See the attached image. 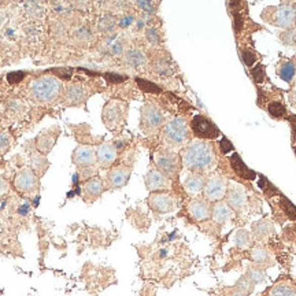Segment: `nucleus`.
Here are the masks:
<instances>
[{
  "instance_id": "obj_19",
  "label": "nucleus",
  "mask_w": 296,
  "mask_h": 296,
  "mask_svg": "<svg viewBox=\"0 0 296 296\" xmlns=\"http://www.w3.org/2000/svg\"><path fill=\"white\" fill-rule=\"evenodd\" d=\"M230 166H232V169L236 172L237 176L243 177L245 180H254V178L257 177V173L245 166V163L241 161V158H240L239 154H233V155L230 157Z\"/></svg>"
},
{
  "instance_id": "obj_1",
  "label": "nucleus",
  "mask_w": 296,
  "mask_h": 296,
  "mask_svg": "<svg viewBox=\"0 0 296 296\" xmlns=\"http://www.w3.org/2000/svg\"><path fill=\"white\" fill-rule=\"evenodd\" d=\"M182 163L192 172H207L215 165V154L210 144L195 140L182 153Z\"/></svg>"
},
{
  "instance_id": "obj_25",
  "label": "nucleus",
  "mask_w": 296,
  "mask_h": 296,
  "mask_svg": "<svg viewBox=\"0 0 296 296\" xmlns=\"http://www.w3.org/2000/svg\"><path fill=\"white\" fill-rule=\"evenodd\" d=\"M278 76L285 82H292L296 77V66L293 62H282L278 66Z\"/></svg>"
},
{
  "instance_id": "obj_15",
  "label": "nucleus",
  "mask_w": 296,
  "mask_h": 296,
  "mask_svg": "<svg viewBox=\"0 0 296 296\" xmlns=\"http://www.w3.org/2000/svg\"><path fill=\"white\" fill-rule=\"evenodd\" d=\"M96 159L101 163L102 166L109 167L115 162L117 159V148L114 144L105 143L101 144L96 150Z\"/></svg>"
},
{
  "instance_id": "obj_44",
  "label": "nucleus",
  "mask_w": 296,
  "mask_h": 296,
  "mask_svg": "<svg viewBox=\"0 0 296 296\" xmlns=\"http://www.w3.org/2000/svg\"><path fill=\"white\" fill-rule=\"evenodd\" d=\"M96 173V169L93 166H88V167H81L80 170V177L81 178H89V177H93Z\"/></svg>"
},
{
  "instance_id": "obj_12",
  "label": "nucleus",
  "mask_w": 296,
  "mask_h": 296,
  "mask_svg": "<svg viewBox=\"0 0 296 296\" xmlns=\"http://www.w3.org/2000/svg\"><path fill=\"white\" fill-rule=\"evenodd\" d=\"M73 162L80 167L93 166L96 163L95 150L89 145H80L73 151Z\"/></svg>"
},
{
  "instance_id": "obj_26",
  "label": "nucleus",
  "mask_w": 296,
  "mask_h": 296,
  "mask_svg": "<svg viewBox=\"0 0 296 296\" xmlns=\"http://www.w3.org/2000/svg\"><path fill=\"white\" fill-rule=\"evenodd\" d=\"M154 70L161 76H172L174 73V67L169 58H159L157 62L154 63Z\"/></svg>"
},
{
  "instance_id": "obj_42",
  "label": "nucleus",
  "mask_w": 296,
  "mask_h": 296,
  "mask_svg": "<svg viewBox=\"0 0 296 296\" xmlns=\"http://www.w3.org/2000/svg\"><path fill=\"white\" fill-rule=\"evenodd\" d=\"M241 58H243L244 63L247 65V66H253L254 62L257 61V57H255V54L253 51H247V50H244L241 51Z\"/></svg>"
},
{
  "instance_id": "obj_40",
  "label": "nucleus",
  "mask_w": 296,
  "mask_h": 296,
  "mask_svg": "<svg viewBox=\"0 0 296 296\" xmlns=\"http://www.w3.org/2000/svg\"><path fill=\"white\" fill-rule=\"evenodd\" d=\"M251 76H253L254 81L258 82V84L265 81L266 74H265V69H263L262 65H257V66L254 67L253 70H251Z\"/></svg>"
},
{
  "instance_id": "obj_30",
  "label": "nucleus",
  "mask_w": 296,
  "mask_h": 296,
  "mask_svg": "<svg viewBox=\"0 0 296 296\" xmlns=\"http://www.w3.org/2000/svg\"><path fill=\"white\" fill-rule=\"evenodd\" d=\"M30 163H32L33 170H36L37 173H41V174L47 169V159L41 154H33L32 158H30Z\"/></svg>"
},
{
  "instance_id": "obj_43",
  "label": "nucleus",
  "mask_w": 296,
  "mask_h": 296,
  "mask_svg": "<svg viewBox=\"0 0 296 296\" xmlns=\"http://www.w3.org/2000/svg\"><path fill=\"white\" fill-rule=\"evenodd\" d=\"M25 77V73L24 72H13L10 73L9 76H7V81L10 82V84H17V82L22 81Z\"/></svg>"
},
{
  "instance_id": "obj_41",
  "label": "nucleus",
  "mask_w": 296,
  "mask_h": 296,
  "mask_svg": "<svg viewBox=\"0 0 296 296\" xmlns=\"http://www.w3.org/2000/svg\"><path fill=\"white\" fill-rule=\"evenodd\" d=\"M145 37L151 44H159L161 43V34L158 33V30L155 28H147L145 30Z\"/></svg>"
},
{
  "instance_id": "obj_24",
  "label": "nucleus",
  "mask_w": 296,
  "mask_h": 296,
  "mask_svg": "<svg viewBox=\"0 0 296 296\" xmlns=\"http://www.w3.org/2000/svg\"><path fill=\"white\" fill-rule=\"evenodd\" d=\"M55 141H57V134L53 136V133H41L37 137L38 151L43 154H48L53 150Z\"/></svg>"
},
{
  "instance_id": "obj_32",
  "label": "nucleus",
  "mask_w": 296,
  "mask_h": 296,
  "mask_svg": "<svg viewBox=\"0 0 296 296\" xmlns=\"http://www.w3.org/2000/svg\"><path fill=\"white\" fill-rule=\"evenodd\" d=\"M236 289H237V292L241 293V295L247 296L254 291V282L251 281L249 277L240 278L239 282H237V285H236Z\"/></svg>"
},
{
  "instance_id": "obj_35",
  "label": "nucleus",
  "mask_w": 296,
  "mask_h": 296,
  "mask_svg": "<svg viewBox=\"0 0 296 296\" xmlns=\"http://www.w3.org/2000/svg\"><path fill=\"white\" fill-rule=\"evenodd\" d=\"M280 40L285 45H296V29H288L280 33Z\"/></svg>"
},
{
  "instance_id": "obj_59",
  "label": "nucleus",
  "mask_w": 296,
  "mask_h": 296,
  "mask_svg": "<svg viewBox=\"0 0 296 296\" xmlns=\"http://www.w3.org/2000/svg\"><path fill=\"white\" fill-rule=\"evenodd\" d=\"M232 296H244V295H241V293H239V292L236 291L234 293H232Z\"/></svg>"
},
{
  "instance_id": "obj_46",
  "label": "nucleus",
  "mask_w": 296,
  "mask_h": 296,
  "mask_svg": "<svg viewBox=\"0 0 296 296\" xmlns=\"http://www.w3.org/2000/svg\"><path fill=\"white\" fill-rule=\"evenodd\" d=\"M10 145V137L5 132H0V153H3Z\"/></svg>"
},
{
  "instance_id": "obj_10",
  "label": "nucleus",
  "mask_w": 296,
  "mask_h": 296,
  "mask_svg": "<svg viewBox=\"0 0 296 296\" xmlns=\"http://www.w3.org/2000/svg\"><path fill=\"white\" fill-rule=\"evenodd\" d=\"M37 177L32 169H24L15 177V186L17 189L24 193H32L37 189Z\"/></svg>"
},
{
  "instance_id": "obj_20",
  "label": "nucleus",
  "mask_w": 296,
  "mask_h": 296,
  "mask_svg": "<svg viewBox=\"0 0 296 296\" xmlns=\"http://www.w3.org/2000/svg\"><path fill=\"white\" fill-rule=\"evenodd\" d=\"M125 62L132 69H139V67L144 66L147 59H145V55L141 50L139 48H130L125 54Z\"/></svg>"
},
{
  "instance_id": "obj_52",
  "label": "nucleus",
  "mask_w": 296,
  "mask_h": 296,
  "mask_svg": "<svg viewBox=\"0 0 296 296\" xmlns=\"http://www.w3.org/2000/svg\"><path fill=\"white\" fill-rule=\"evenodd\" d=\"M111 53L114 54V55H121V54L124 53V47H122V44L121 43L113 44V47H111Z\"/></svg>"
},
{
  "instance_id": "obj_16",
  "label": "nucleus",
  "mask_w": 296,
  "mask_h": 296,
  "mask_svg": "<svg viewBox=\"0 0 296 296\" xmlns=\"http://www.w3.org/2000/svg\"><path fill=\"white\" fill-rule=\"evenodd\" d=\"M130 177V169L125 166H117L114 169H111L109 173V184L111 188H122L126 185V182L129 181Z\"/></svg>"
},
{
  "instance_id": "obj_49",
  "label": "nucleus",
  "mask_w": 296,
  "mask_h": 296,
  "mask_svg": "<svg viewBox=\"0 0 296 296\" xmlns=\"http://www.w3.org/2000/svg\"><path fill=\"white\" fill-rule=\"evenodd\" d=\"M241 24H243V21H241V17H240V14L239 13H234V29H236V33H239L240 32Z\"/></svg>"
},
{
  "instance_id": "obj_9",
  "label": "nucleus",
  "mask_w": 296,
  "mask_h": 296,
  "mask_svg": "<svg viewBox=\"0 0 296 296\" xmlns=\"http://www.w3.org/2000/svg\"><path fill=\"white\" fill-rule=\"evenodd\" d=\"M205 193L210 202L221 201L226 193V181L221 176H211L206 182Z\"/></svg>"
},
{
  "instance_id": "obj_48",
  "label": "nucleus",
  "mask_w": 296,
  "mask_h": 296,
  "mask_svg": "<svg viewBox=\"0 0 296 296\" xmlns=\"http://www.w3.org/2000/svg\"><path fill=\"white\" fill-rule=\"evenodd\" d=\"M106 78H107V81H110V82H122L126 80V77L120 76V74H113V73L106 74Z\"/></svg>"
},
{
  "instance_id": "obj_39",
  "label": "nucleus",
  "mask_w": 296,
  "mask_h": 296,
  "mask_svg": "<svg viewBox=\"0 0 296 296\" xmlns=\"http://www.w3.org/2000/svg\"><path fill=\"white\" fill-rule=\"evenodd\" d=\"M247 277L254 282V284H259V282L265 281V274L262 270H259L257 268H251L249 270V276Z\"/></svg>"
},
{
  "instance_id": "obj_14",
  "label": "nucleus",
  "mask_w": 296,
  "mask_h": 296,
  "mask_svg": "<svg viewBox=\"0 0 296 296\" xmlns=\"http://www.w3.org/2000/svg\"><path fill=\"white\" fill-rule=\"evenodd\" d=\"M145 185L150 191H162L170 186V181L158 169H153L145 176Z\"/></svg>"
},
{
  "instance_id": "obj_13",
  "label": "nucleus",
  "mask_w": 296,
  "mask_h": 296,
  "mask_svg": "<svg viewBox=\"0 0 296 296\" xmlns=\"http://www.w3.org/2000/svg\"><path fill=\"white\" fill-rule=\"evenodd\" d=\"M228 206H230L234 211H243L247 206V195L244 192L243 186L233 185L228 191Z\"/></svg>"
},
{
  "instance_id": "obj_11",
  "label": "nucleus",
  "mask_w": 296,
  "mask_h": 296,
  "mask_svg": "<svg viewBox=\"0 0 296 296\" xmlns=\"http://www.w3.org/2000/svg\"><path fill=\"white\" fill-rule=\"evenodd\" d=\"M148 203L151 209L157 213H170L176 209V202L167 193H153L148 198Z\"/></svg>"
},
{
  "instance_id": "obj_22",
  "label": "nucleus",
  "mask_w": 296,
  "mask_h": 296,
  "mask_svg": "<svg viewBox=\"0 0 296 296\" xmlns=\"http://www.w3.org/2000/svg\"><path fill=\"white\" fill-rule=\"evenodd\" d=\"M105 191V185H103V181L101 178H91L89 181H86V184L84 185V198L86 199H96L102 195V192Z\"/></svg>"
},
{
  "instance_id": "obj_56",
  "label": "nucleus",
  "mask_w": 296,
  "mask_h": 296,
  "mask_svg": "<svg viewBox=\"0 0 296 296\" xmlns=\"http://www.w3.org/2000/svg\"><path fill=\"white\" fill-rule=\"evenodd\" d=\"M80 178H81V177H80V174H78V173H74V174H73V178H72L73 185L74 186L78 185V184H80Z\"/></svg>"
},
{
  "instance_id": "obj_23",
  "label": "nucleus",
  "mask_w": 296,
  "mask_h": 296,
  "mask_svg": "<svg viewBox=\"0 0 296 296\" xmlns=\"http://www.w3.org/2000/svg\"><path fill=\"white\" fill-rule=\"evenodd\" d=\"M230 217H232V210H230L228 203L217 202L214 207H213V220L217 224H225L226 221L230 220Z\"/></svg>"
},
{
  "instance_id": "obj_8",
  "label": "nucleus",
  "mask_w": 296,
  "mask_h": 296,
  "mask_svg": "<svg viewBox=\"0 0 296 296\" xmlns=\"http://www.w3.org/2000/svg\"><path fill=\"white\" fill-rule=\"evenodd\" d=\"M124 115L125 105L120 102H110L106 105L105 110H103V121L110 129H114L115 126H118L121 121L124 120Z\"/></svg>"
},
{
  "instance_id": "obj_3",
  "label": "nucleus",
  "mask_w": 296,
  "mask_h": 296,
  "mask_svg": "<svg viewBox=\"0 0 296 296\" xmlns=\"http://www.w3.org/2000/svg\"><path fill=\"white\" fill-rule=\"evenodd\" d=\"M163 137L172 147H182L189 139V130L185 120L181 117H176L169 121L163 129Z\"/></svg>"
},
{
  "instance_id": "obj_29",
  "label": "nucleus",
  "mask_w": 296,
  "mask_h": 296,
  "mask_svg": "<svg viewBox=\"0 0 296 296\" xmlns=\"http://www.w3.org/2000/svg\"><path fill=\"white\" fill-rule=\"evenodd\" d=\"M234 241L240 250H245L251 244V234L245 229L237 230V233L234 236Z\"/></svg>"
},
{
  "instance_id": "obj_45",
  "label": "nucleus",
  "mask_w": 296,
  "mask_h": 296,
  "mask_svg": "<svg viewBox=\"0 0 296 296\" xmlns=\"http://www.w3.org/2000/svg\"><path fill=\"white\" fill-rule=\"evenodd\" d=\"M140 9H143L144 11H147V13H155V10H157V5H154L153 2H139L137 3Z\"/></svg>"
},
{
  "instance_id": "obj_33",
  "label": "nucleus",
  "mask_w": 296,
  "mask_h": 296,
  "mask_svg": "<svg viewBox=\"0 0 296 296\" xmlns=\"http://www.w3.org/2000/svg\"><path fill=\"white\" fill-rule=\"evenodd\" d=\"M268 111L273 118H281V117H284V115L287 114L285 107H284L280 102H272V103H269Z\"/></svg>"
},
{
  "instance_id": "obj_28",
  "label": "nucleus",
  "mask_w": 296,
  "mask_h": 296,
  "mask_svg": "<svg viewBox=\"0 0 296 296\" xmlns=\"http://www.w3.org/2000/svg\"><path fill=\"white\" fill-rule=\"evenodd\" d=\"M269 296H296V289L288 284H278L272 288Z\"/></svg>"
},
{
  "instance_id": "obj_50",
  "label": "nucleus",
  "mask_w": 296,
  "mask_h": 296,
  "mask_svg": "<svg viewBox=\"0 0 296 296\" xmlns=\"http://www.w3.org/2000/svg\"><path fill=\"white\" fill-rule=\"evenodd\" d=\"M288 121H289V124H291L292 136H293V140L296 141V115H291V117H288Z\"/></svg>"
},
{
  "instance_id": "obj_21",
  "label": "nucleus",
  "mask_w": 296,
  "mask_h": 296,
  "mask_svg": "<svg viewBox=\"0 0 296 296\" xmlns=\"http://www.w3.org/2000/svg\"><path fill=\"white\" fill-rule=\"evenodd\" d=\"M205 177L201 174H191L186 177L184 181V188L189 195H198L202 189H205Z\"/></svg>"
},
{
  "instance_id": "obj_58",
  "label": "nucleus",
  "mask_w": 296,
  "mask_h": 296,
  "mask_svg": "<svg viewBox=\"0 0 296 296\" xmlns=\"http://www.w3.org/2000/svg\"><path fill=\"white\" fill-rule=\"evenodd\" d=\"M73 196H76V192H74V189H73V191L67 192V198H69V199H72Z\"/></svg>"
},
{
  "instance_id": "obj_37",
  "label": "nucleus",
  "mask_w": 296,
  "mask_h": 296,
  "mask_svg": "<svg viewBox=\"0 0 296 296\" xmlns=\"http://www.w3.org/2000/svg\"><path fill=\"white\" fill-rule=\"evenodd\" d=\"M137 84H139L140 88L145 92H151V93H159V92H161V88H159V86L155 85L154 82L143 80V78H137Z\"/></svg>"
},
{
  "instance_id": "obj_34",
  "label": "nucleus",
  "mask_w": 296,
  "mask_h": 296,
  "mask_svg": "<svg viewBox=\"0 0 296 296\" xmlns=\"http://www.w3.org/2000/svg\"><path fill=\"white\" fill-rule=\"evenodd\" d=\"M258 185L259 188L262 189L265 193L268 196H272L274 195V193H277V189H276V186L273 185L272 182L269 181L268 178L265 176H259V181H258Z\"/></svg>"
},
{
  "instance_id": "obj_7",
  "label": "nucleus",
  "mask_w": 296,
  "mask_h": 296,
  "mask_svg": "<svg viewBox=\"0 0 296 296\" xmlns=\"http://www.w3.org/2000/svg\"><path fill=\"white\" fill-rule=\"evenodd\" d=\"M192 132L202 139H217L220 136V130L209 118L203 115H195L191 122Z\"/></svg>"
},
{
  "instance_id": "obj_17",
  "label": "nucleus",
  "mask_w": 296,
  "mask_h": 296,
  "mask_svg": "<svg viewBox=\"0 0 296 296\" xmlns=\"http://www.w3.org/2000/svg\"><path fill=\"white\" fill-rule=\"evenodd\" d=\"M188 211L195 221H205L210 217V207L205 199H193L188 205Z\"/></svg>"
},
{
  "instance_id": "obj_61",
  "label": "nucleus",
  "mask_w": 296,
  "mask_h": 296,
  "mask_svg": "<svg viewBox=\"0 0 296 296\" xmlns=\"http://www.w3.org/2000/svg\"><path fill=\"white\" fill-rule=\"evenodd\" d=\"M295 13H296V9H295Z\"/></svg>"
},
{
  "instance_id": "obj_36",
  "label": "nucleus",
  "mask_w": 296,
  "mask_h": 296,
  "mask_svg": "<svg viewBox=\"0 0 296 296\" xmlns=\"http://www.w3.org/2000/svg\"><path fill=\"white\" fill-rule=\"evenodd\" d=\"M251 259L257 263H265L269 259V255L265 250L261 249V247H257V249H254L251 251Z\"/></svg>"
},
{
  "instance_id": "obj_55",
  "label": "nucleus",
  "mask_w": 296,
  "mask_h": 296,
  "mask_svg": "<svg viewBox=\"0 0 296 296\" xmlns=\"http://www.w3.org/2000/svg\"><path fill=\"white\" fill-rule=\"evenodd\" d=\"M289 102L293 107H296V86L289 92Z\"/></svg>"
},
{
  "instance_id": "obj_31",
  "label": "nucleus",
  "mask_w": 296,
  "mask_h": 296,
  "mask_svg": "<svg viewBox=\"0 0 296 296\" xmlns=\"http://www.w3.org/2000/svg\"><path fill=\"white\" fill-rule=\"evenodd\" d=\"M280 206L284 210V213L287 214V217L291 221H296V206L292 203L291 201H288L285 196H281L280 199Z\"/></svg>"
},
{
  "instance_id": "obj_38",
  "label": "nucleus",
  "mask_w": 296,
  "mask_h": 296,
  "mask_svg": "<svg viewBox=\"0 0 296 296\" xmlns=\"http://www.w3.org/2000/svg\"><path fill=\"white\" fill-rule=\"evenodd\" d=\"M115 28V19L111 15H106L105 18L99 22V29H102L103 32H110Z\"/></svg>"
},
{
  "instance_id": "obj_18",
  "label": "nucleus",
  "mask_w": 296,
  "mask_h": 296,
  "mask_svg": "<svg viewBox=\"0 0 296 296\" xmlns=\"http://www.w3.org/2000/svg\"><path fill=\"white\" fill-rule=\"evenodd\" d=\"M86 91L84 86L80 84H72L67 86L66 92H65V102L70 106H77L85 101Z\"/></svg>"
},
{
  "instance_id": "obj_6",
  "label": "nucleus",
  "mask_w": 296,
  "mask_h": 296,
  "mask_svg": "<svg viewBox=\"0 0 296 296\" xmlns=\"http://www.w3.org/2000/svg\"><path fill=\"white\" fill-rule=\"evenodd\" d=\"M163 115L157 106L145 105L141 109V129L147 133H153L161 128Z\"/></svg>"
},
{
  "instance_id": "obj_57",
  "label": "nucleus",
  "mask_w": 296,
  "mask_h": 296,
  "mask_svg": "<svg viewBox=\"0 0 296 296\" xmlns=\"http://www.w3.org/2000/svg\"><path fill=\"white\" fill-rule=\"evenodd\" d=\"M38 203H40V196H36V198L33 199V206H34V207H37Z\"/></svg>"
},
{
  "instance_id": "obj_60",
  "label": "nucleus",
  "mask_w": 296,
  "mask_h": 296,
  "mask_svg": "<svg viewBox=\"0 0 296 296\" xmlns=\"http://www.w3.org/2000/svg\"><path fill=\"white\" fill-rule=\"evenodd\" d=\"M295 154H296V148H295Z\"/></svg>"
},
{
  "instance_id": "obj_54",
  "label": "nucleus",
  "mask_w": 296,
  "mask_h": 296,
  "mask_svg": "<svg viewBox=\"0 0 296 296\" xmlns=\"http://www.w3.org/2000/svg\"><path fill=\"white\" fill-rule=\"evenodd\" d=\"M29 210H30V205H29L28 202H26V203H24V205L19 207L18 213H19V215H26L29 213Z\"/></svg>"
},
{
  "instance_id": "obj_5",
  "label": "nucleus",
  "mask_w": 296,
  "mask_h": 296,
  "mask_svg": "<svg viewBox=\"0 0 296 296\" xmlns=\"http://www.w3.org/2000/svg\"><path fill=\"white\" fill-rule=\"evenodd\" d=\"M155 163H157L158 170L162 173L165 177H173L178 172V157L176 153L170 150L162 148L159 150L155 155Z\"/></svg>"
},
{
  "instance_id": "obj_2",
  "label": "nucleus",
  "mask_w": 296,
  "mask_h": 296,
  "mask_svg": "<svg viewBox=\"0 0 296 296\" xmlns=\"http://www.w3.org/2000/svg\"><path fill=\"white\" fill-rule=\"evenodd\" d=\"M62 92V84L55 77H40L30 82L29 93L32 99L40 103H48L57 99Z\"/></svg>"
},
{
  "instance_id": "obj_27",
  "label": "nucleus",
  "mask_w": 296,
  "mask_h": 296,
  "mask_svg": "<svg viewBox=\"0 0 296 296\" xmlns=\"http://www.w3.org/2000/svg\"><path fill=\"white\" fill-rule=\"evenodd\" d=\"M272 230H273V226L268 220L257 221V222H254L253 224L254 234H255L257 237H259V239L269 236V234L272 233Z\"/></svg>"
},
{
  "instance_id": "obj_4",
  "label": "nucleus",
  "mask_w": 296,
  "mask_h": 296,
  "mask_svg": "<svg viewBox=\"0 0 296 296\" xmlns=\"http://www.w3.org/2000/svg\"><path fill=\"white\" fill-rule=\"evenodd\" d=\"M269 10L273 11V13L263 11V19H266L268 22H270L274 26H278V28L289 29L293 26L296 19V13L292 6L281 5L278 6V7H270Z\"/></svg>"
},
{
  "instance_id": "obj_47",
  "label": "nucleus",
  "mask_w": 296,
  "mask_h": 296,
  "mask_svg": "<svg viewBox=\"0 0 296 296\" xmlns=\"http://www.w3.org/2000/svg\"><path fill=\"white\" fill-rule=\"evenodd\" d=\"M220 145L221 148H222V153L224 154H228L229 151H233V145H232V143H230L226 137H222V139H221Z\"/></svg>"
},
{
  "instance_id": "obj_53",
  "label": "nucleus",
  "mask_w": 296,
  "mask_h": 296,
  "mask_svg": "<svg viewBox=\"0 0 296 296\" xmlns=\"http://www.w3.org/2000/svg\"><path fill=\"white\" fill-rule=\"evenodd\" d=\"M9 191V185H7V182L3 177H0V196L5 195L6 192Z\"/></svg>"
},
{
  "instance_id": "obj_51",
  "label": "nucleus",
  "mask_w": 296,
  "mask_h": 296,
  "mask_svg": "<svg viewBox=\"0 0 296 296\" xmlns=\"http://www.w3.org/2000/svg\"><path fill=\"white\" fill-rule=\"evenodd\" d=\"M132 22H133V17H132V15H126V17H124V18L120 21V26L121 28H126V26H129Z\"/></svg>"
}]
</instances>
